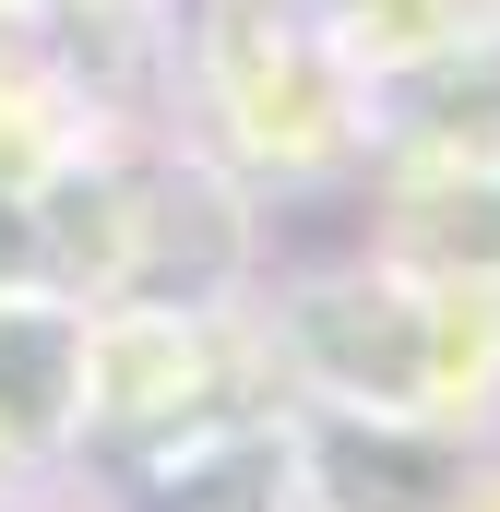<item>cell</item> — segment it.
<instances>
[{
	"label": "cell",
	"mask_w": 500,
	"mask_h": 512,
	"mask_svg": "<svg viewBox=\"0 0 500 512\" xmlns=\"http://www.w3.org/2000/svg\"><path fill=\"white\" fill-rule=\"evenodd\" d=\"M0 441L24 465L84 441V298L0 286Z\"/></svg>",
	"instance_id": "obj_3"
},
{
	"label": "cell",
	"mask_w": 500,
	"mask_h": 512,
	"mask_svg": "<svg viewBox=\"0 0 500 512\" xmlns=\"http://www.w3.org/2000/svg\"><path fill=\"white\" fill-rule=\"evenodd\" d=\"M262 334H274L298 417L453 441L465 417L500 405V286L429 274L417 251H358V262L286 274L262 298Z\"/></svg>",
	"instance_id": "obj_1"
},
{
	"label": "cell",
	"mask_w": 500,
	"mask_h": 512,
	"mask_svg": "<svg viewBox=\"0 0 500 512\" xmlns=\"http://www.w3.org/2000/svg\"><path fill=\"white\" fill-rule=\"evenodd\" d=\"M429 512H500V465H453V477L429 489Z\"/></svg>",
	"instance_id": "obj_5"
},
{
	"label": "cell",
	"mask_w": 500,
	"mask_h": 512,
	"mask_svg": "<svg viewBox=\"0 0 500 512\" xmlns=\"http://www.w3.org/2000/svg\"><path fill=\"white\" fill-rule=\"evenodd\" d=\"M298 501H310L298 405H191L143 429L120 465V512H298Z\"/></svg>",
	"instance_id": "obj_2"
},
{
	"label": "cell",
	"mask_w": 500,
	"mask_h": 512,
	"mask_svg": "<svg viewBox=\"0 0 500 512\" xmlns=\"http://www.w3.org/2000/svg\"><path fill=\"white\" fill-rule=\"evenodd\" d=\"M298 512H334V501H298Z\"/></svg>",
	"instance_id": "obj_6"
},
{
	"label": "cell",
	"mask_w": 500,
	"mask_h": 512,
	"mask_svg": "<svg viewBox=\"0 0 500 512\" xmlns=\"http://www.w3.org/2000/svg\"><path fill=\"white\" fill-rule=\"evenodd\" d=\"M0 286H48V215L24 191H0Z\"/></svg>",
	"instance_id": "obj_4"
},
{
	"label": "cell",
	"mask_w": 500,
	"mask_h": 512,
	"mask_svg": "<svg viewBox=\"0 0 500 512\" xmlns=\"http://www.w3.org/2000/svg\"><path fill=\"white\" fill-rule=\"evenodd\" d=\"M489 179H500V155H489Z\"/></svg>",
	"instance_id": "obj_7"
}]
</instances>
